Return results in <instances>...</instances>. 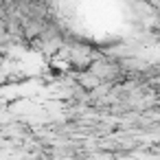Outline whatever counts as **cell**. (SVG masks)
Masks as SVG:
<instances>
[{
    "label": "cell",
    "instance_id": "obj_1",
    "mask_svg": "<svg viewBox=\"0 0 160 160\" xmlns=\"http://www.w3.org/2000/svg\"><path fill=\"white\" fill-rule=\"evenodd\" d=\"M90 72L101 79V77H112V75H116V68H114L110 62H94L92 68H90Z\"/></svg>",
    "mask_w": 160,
    "mask_h": 160
}]
</instances>
